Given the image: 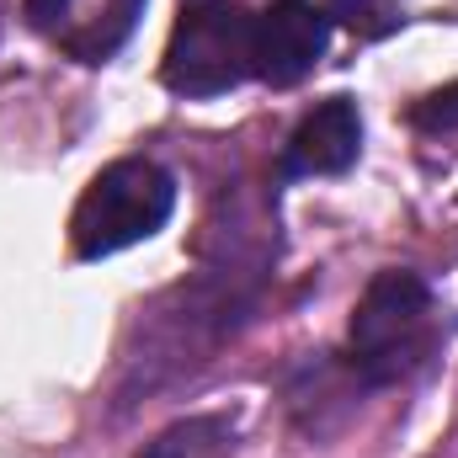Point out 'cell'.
Segmentation results:
<instances>
[{
	"mask_svg": "<svg viewBox=\"0 0 458 458\" xmlns=\"http://www.w3.org/2000/svg\"><path fill=\"white\" fill-rule=\"evenodd\" d=\"M256 75V11L229 0H192L182 5L160 81L176 97H225Z\"/></svg>",
	"mask_w": 458,
	"mask_h": 458,
	"instance_id": "obj_2",
	"label": "cell"
},
{
	"mask_svg": "<svg viewBox=\"0 0 458 458\" xmlns=\"http://www.w3.org/2000/svg\"><path fill=\"white\" fill-rule=\"evenodd\" d=\"M362 149V117L352 97H331L315 113H304V123L288 133L283 144V176H342L357 165Z\"/></svg>",
	"mask_w": 458,
	"mask_h": 458,
	"instance_id": "obj_5",
	"label": "cell"
},
{
	"mask_svg": "<svg viewBox=\"0 0 458 458\" xmlns=\"http://www.w3.org/2000/svg\"><path fill=\"white\" fill-rule=\"evenodd\" d=\"M171 208H176L171 171H160L155 160H117L75 203L70 245H75L81 261H102L113 250H128V245L149 240L171 219Z\"/></svg>",
	"mask_w": 458,
	"mask_h": 458,
	"instance_id": "obj_3",
	"label": "cell"
},
{
	"mask_svg": "<svg viewBox=\"0 0 458 458\" xmlns=\"http://www.w3.org/2000/svg\"><path fill=\"white\" fill-rule=\"evenodd\" d=\"M234 454V427L229 416H187L165 427L155 443H144L139 458H229Z\"/></svg>",
	"mask_w": 458,
	"mask_h": 458,
	"instance_id": "obj_6",
	"label": "cell"
},
{
	"mask_svg": "<svg viewBox=\"0 0 458 458\" xmlns=\"http://www.w3.org/2000/svg\"><path fill=\"white\" fill-rule=\"evenodd\" d=\"M411 123L427 128V133H458V81L443 86V91H432V97H421L411 107Z\"/></svg>",
	"mask_w": 458,
	"mask_h": 458,
	"instance_id": "obj_8",
	"label": "cell"
},
{
	"mask_svg": "<svg viewBox=\"0 0 458 458\" xmlns=\"http://www.w3.org/2000/svg\"><path fill=\"white\" fill-rule=\"evenodd\" d=\"M331 43V16L315 0H277L256 11V81L299 86Z\"/></svg>",
	"mask_w": 458,
	"mask_h": 458,
	"instance_id": "obj_4",
	"label": "cell"
},
{
	"mask_svg": "<svg viewBox=\"0 0 458 458\" xmlns=\"http://www.w3.org/2000/svg\"><path fill=\"white\" fill-rule=\"evenodd\" d=\"M443 342V315L437 299L427 288L421 272L389 267L378 272L346 326V368L362 384H405L411 373H421L432 362V352Z\"/></svg>",
	"mask_w": 458,
	"mask_h": 458,
	"instance_id": "obj_1",
	"label": "cell"
},
{
	"mask_svg": "<svg viewBox=\"0 0 458 458\" xmlns=\"http://www.w3.org/2000/svg\"><path fill=\"white\" fill-rule=\"evenodd\" d=\"M326 16H336L357 38H384L400 27V0H326Z\"/></svg>",
	"mask_w": 458,
	"mask_h": 458,
	"instance_id": "obj_7",
	"label": "cell"
}]
</instances>
